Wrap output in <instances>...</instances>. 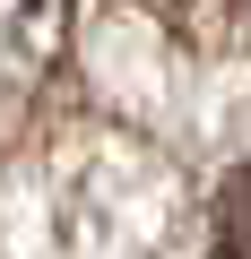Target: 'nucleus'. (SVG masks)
Masks as SVG:
<instances>
[{
  "instance_id": "nucleus-1",
  "label": "nucleus",
  "mask_w": 251,
  "mask_h": 259,
  "mask_svg": "<svg viewBox=\"0 0 251 259\" xmlns=\"http://www.w3.org/2000/svg\"><path fill=\"white\" fill-rule=\"evenodd\" d=\"M69 0H0V104L35 95V78L61 61Z\"/></svg>"
},
{
  "instance_id": "nucleus-2",
  "label": "nucleus",
  "mask_w": 251,
  "mask_h": 259,
  "mask_svg": "<svg viewBox=\"0 0 251 259\" xmlns=\"http://www.w3.org/2000/svg\"><path fill=\"white\" fill-rule=\"evenodd\" d=\"M217 259H251V164L217 190Z\"/></svg>"
}]
</instances>
